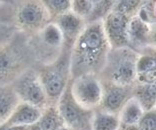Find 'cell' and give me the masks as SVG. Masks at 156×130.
<instances>
[{"label": "cell", "mask_w": 156, "mask_h": 130, "mask_svg": "<svg viewBox=\"0 0 156 130\" xmlns=\"http://www.w3.org/2000/svg\"><path fill=\"white\" fill-rule=\"evenodd\" d=\"M42 110L30 104L19 102L5 122L6 126H31L37 123Z\"/></svg>", "instance_id": "cell-15"}, {"label": "cell", "mask_w": 156, "mask_h": 130, "mask_svg": "<svg viewBox=\"0 0 156 130\" xmlns=\"http://www.w3.org/2000/svg\"><path fill=\"white\" fill-rule=\"evenodd\" d=\"M59 130H73L71 128H68V127H66V126H63V127H61Z\"/></svg>", "instance_id": "cell-31"}, {"label": "cell", "mask_w": 156, "mask_h": 130, "mask_svg": "<svg viewBox=\"0 0 156 130\" xmlns=\"http://www.w3.org/2000/svg\"><path fill=\"white\" fill-rule=\"evenodd\" d=\"M137 127L139 130H156V109L144 112Z\"/></svg>", "instance_id": "cell-27"}, {"label": "cell", "mask_w": 156, "mask_h": 130, "mask_svg": "<svg viewBox=\"0 0 156 130\" xmlns=\"http://www.w3.org/2000/svg\"><path fill=\"white\" fill-rule=\"evenodd\" d=\"M36 124L38 130H59L64 126L56 105H48L42 110L41 116Z\"/></svg>", "instance_id": "cell-20"}, {"label": "cell", "mask_w": 156, "mask_h": 130, "mask_svg": "<svg viewBox=\"0 0 156 130\" xmlns=\"http://www.w3.org/2000/svg\"><path fill=\"white\" fill-rule=\"evenodd\" d=\"M120 121L118 114H113L97 108L93 111L91 130H119Z\"/></svg>", "instance_id": "cell-18"}, {"label": "cell", "mask_w": 156, "mask_h": 130, "mask_svg": "<svg viewBox=\"0 0 156 130\" xmlns=\"http://www.w3.org/2000/svg\"><path fill=\"white\" fill-rule=\"evenodd\" d=\"M0 6H1V3H0Z\"/></svg>", "instance_id": "cell-32"}, {"label": "cell", "mask_w": 156, "mask_h": 130, "mask_svg": "<svg viewBox=\"0 0 156 130\" xmlns=\"http://www.w3.org/2000/svg\"><path fill=\"white\" fill-rule=\"evenodd\" d=\"M53 22L58 26L59 30L61 31L63 41H64V48L67 49H71L78 35L86 25L83 19L79 18L71 11L59 16Z\"/></svg>", "instance_id": "cell-13"}, {"label": "cell", "mask_w": 156, "mask_h": 130, "mask_svg": "<svg viewBox=\"0 0 156 130\" xmlns=\"http://www.w3.org/2000/svg\"><path fill=\"white\" fill-rule=\"evenodd\" d=\"M70 49L64 48L60 57L49 65H35L49 105H56L71 79L69 67Z\"/></svg>", "instance_id": "cell-4"}, {"label": "cell", "mask_w": 156, "mask_h": 130, "mask_svg": "<svg viewBox=\"0 0 156 130\" xmlns=\"http://www.w3.org/2000/svg\"><path fill=\"white\" fill-rule=\"evenodd\" d=\"M141 3L142 1L140 0H119L114 1L111 10L131 18L136 14Z\"/></svg>", "instance_id": "cell-25"}, {"label": "cell", "mask_w": 156, "mask_h": 130, "mask_svg": "<svg viewBox=\"0 0 156 130\" xmlns=\"http://www.w3.org/2000/svg\"><path fill=\"white\" fill-rule=\"evenodd\" d=\"M35 65H49L60 57L64 41L58 26L51 21L36 34L28 37Z\"/></svg>", "instance_id": "cell-5"}, {"label": "cell", "mask_w": 156, "mask_h": 130, "mask_svg": "<svg viewBox=\"0 0 156 130\" xmlns=\"http://www.w3.org/2000/svg\"><path fill=\"white\" fill-rule=\"evenodd\" d=\"M19 102L11 86L0 87V125L5 123Z\"/></svg>", "instance_id": "cell-19"}, {"label": "cell", "mask_w": 156, "mask_h": 130, "mask_svg": "<svg viewBox=\"0 0 156 130\" xmlns=\"http://www.w3.org/2000/svg\"><path fill=\"white\" fill-rule=\"evenodd\" d=\"M114 1L110 0H98L94 1V6L92 9L90 16L88 17L85 23L96 22V21H103V19L111 11Z\"/></svg>", "instance_id": "cell-23"}, {"label": "cell", "mask_w": 156, "mask_h": 130, "mask_svg": "<svg viewBox=\"0 0 156 130\" xmlns=\"http://www.w3.org/2000/svg\"><path fill=\"white\" fill-rule=\"evenodd\" d=\"M32 126V125H31ZM31 126H6L5 130H32Z\"/></svg>", "instance_id": "cell-28"}, {"label": "cell", "mask_w": 156, "mask_h": 130, "mask_svg": "<svg viewBox=\"0 0 156 130\" xmlns=\"http://www.w3.org/2000/svg\"><path fill=\"white\" fill-rule=\"evenodd\" d=\"M70 92L75 102L87 110H95L100 105L102 84L98 75L84 74L70 79Z\"/></svg>", "instance_id": "cell-8"}, {"label": "cell", "mask_w": 156, "mask_h": 130, "mask_svg": "<svg viewBox=\"0 0 156 130\" xmlns=\"http://www.w3.org/2000/svg\"><path fill=\"white\" fill-rule=\"evenodd\" d=\"M135 16L145 24L155 26L156 22V4L155 1H142Z\"/></svg>", "instance_id": "cell-24"}, {"label": "cell", "mask_w": 156, "mask_h": 130, "mask_svg": "<svg viewBox=\"0 0 156 130\" xmlns=\"http://www.w3.org/2000/svg\"><path fill=\"white\" fill-rule=\"evenodd\" d=\"M136 83H156V56L155 49L139 54L136 61ZM135 83V84H136Z\"/></svg>", "instance_id": "cell-14"}, {"label": "cell", "mask_w": 156, "mask_h": 130, "mask_svg": "<svg viewBox=\"0 0 156 130\" xmlns=\"http://www.w3.org/2000/svg\"><path fill=\"white\" fill-rule=\"evenodd\" d=\"M13 8V22L17 30L30 37L51 22L42 0H26L15 2Z\"/></svg>", "instance_id": "cell-6"}, {"label": "cell", "mask_w": 156, "mask_h": 130, "mask_svg": "<svg viewBox=\"0 0 156 130\" xmlns=\"http://www.w3.org/2000/svg\"><path fill=\"white\" fill-rule=\"evenodd\" d=\"M101 84L102 98L98 108L113 114H118L126 101L132 97L133 86H119L105 81H101Z\"/></svg>", "instance_id": "cell-12"}, {"label": "cell", "mask_w": 156, "mask_h": 130, "mask_svg": "<svg viewBox=\"0 0 156 130\" xmlns=\"http://www.w3.org/2000/svg\"><path fill=\"white\" fill-rule=\"evenodd\" d=\"M5 129H6V125H5V123L0 125V130H5Z\"/></svg>", "instance_id": "cell-30"}, {"label": "cell", "mask_w": 156, "mask_h": 130, "mask_svg": "<svg viewBox=\"0 0 156 130\" xmlns=\"http://www.w3.org/2000/svg\"><path fill=\"white\" fill-rule=\"evenodd\" d=\"M35 66L28 36L18 32L0 47V87L10 86L27 69Z\"/></svg>", "instance_id": "cell-2"}, {"label": "cell", "mask_w": 156, "mask_h": 130, "mask_svg": "<svg viewBox=\"0 0 156 130\" xmlns=\"http://www.w3.org/2000/svg\"><path fill=\"white\" fill-rule=\"evenodd\" d=\"M111 50L102 21L86 23L70 49L71 79L84 74H100Z\"/></svg>", "instance_id": "cell-1"}, {"label": "cell", "mask_w": 156, "mask_h": 130, "mask_svg": "<svg viewBox=\"0 0 156 130\" xmlns=\"http://www.w3.org/2000/svg\"><path fill=\"white\" fill-rule=\"evenodd\" d=\"M132 96L138 101L144 112L156 109V83H136L133 86Z\"/></svg>", "instance_id": "cell-17"}, {"label": "cell", "mask_w": 156, "mask_h": 130, "mask_svg": "<svg viewBox=\"0 0 156 130\" xmlns=\"http://www.w3.org/2000/svg\"><path fill=\"white\" fill-rule=\"evenodd\" d=\"M93 6V0H73L71 1V12L79 18L86 21L90 16Z\"/></svg>", "instance_id": "cell-26"}, {"label": "cell", "mask_w": 156, "mask_h": 130, "mask_svg": "<svg viewBox=\"0 0 156 130\" xmlns=\"http://www.w3.org/2000/svg\"><path fill=\"white\" fill-rule=\"evenodd\" d=\"M56 106L64 126L73 130H91L94 110L84 109L75 102L70 92V81L58 99Z\"/></svg>", "instance_id": "cell-9"}, {"label": "cell", "mask_w": 156, "mask_h": 130, "mask_svg": "<svg viewBox=\"0 0 156 130\" xmlns=\"http://www.w3.org/2000/svg\"><path fill=\"white\" fill-rule=\"evenodd\" d=\"M143 113L144 110L138 103V101L133 96L130 97L118 113L120 127L137 126Z\"/></svg>", "instance_id": "cell-16"}, {"label": "cell", "mask_w": 156, "mask_h": 130, "mask_svg": "<svg viewBox=\"0 0 156 130\" xmlns=\"http://www.w3.org/2000/svg\"><path fill=\"white\" fill-rule=\"evenodd\" d=\"M12 15L13 11L10 16H5L3 14H0V47L7 44L9 41H11L14 36L19 32L13 22Z\"/></svg>", "instance_id": "cell-21"}, {"label": "cell", "mask_w": 156, "mask_h": 130, "mask_svg": "<svg viewBox=\"0 0 156 130\" xmlns=\"http://www.w3.org/2000/svg\"><path fill=\"white\" fill-rule=\"evenodd\" d=\"M139 54L130 47L111 49L99 74L101 81L132 87L136 83V61Z\"/></svg>", "instance_id": "cell-3"}, {"label": "cell", "mask_w": 156, "mask_h": 130, "mask_svg": "<svg viewBox=\"0 0 156 130\" xmlns=\"http://www.w3.org/2000/svg\"><path fill=\"white\" fill-rule=\"evenodd\" d=\"M10 86L20 102L30 104L41 110L49 105L37 70L34 66L24 71Z\"/></svg>", "instance_id": "cell-7"}, {"label": "cell", "mask_w": 156, "mask_h": 130, "mask_svg": "<svg viewBox=\"0 0 156 130\" xmlns=\"http://www.w3.org/2000/svg\"><path fill=\"white\" fill-rule=\"evenodd\" d=\"M51 21L71 11V0H42Z\"/></svg>", "instance_id": "cell-22"}, {"label": "cell", "mask_w": 156, "mask_h": 130, "mask_svg": "<svg viewBox=\"0 0 156 130\" xmlns=\"http://www.w3.org/2000/svg\"><path fill=\"white\" fill-rule=\"evenodd\" d=\"M128 47L138 54L155 49V26L145 24L134 15L131 17L127 28Z\"/></svg>", "instance_id": "cell-10"}, {"label": "cell", "mask_w": 156, "mask_h": 130, "mask_svg": "<svg viewBox=\"0 0 156 130\" xmlns=\"http://www.w3.org/2000/svg\"><path fill=\"white\" fill-rule=\"evenodd\" d=\"M119 130H139L137 126H127V127H120Z\"/></svg>", "instance_id": "cell-29"}, {"label": "cell", "mask_w": 156, "mask_h": 130, "mask_svg": "<svg viewBox=\"0 0 156 130\" xmlns=\"http://www.w3.org/2000/svg\"><path fill=\"white\" fill-rule=\"evenodd\" d=\"M129 20V17L111 10L102 21L104 34L111 49L128 47L127 28Z\"/></svg>", "instance_id": "cell-11"}]
</instances>
